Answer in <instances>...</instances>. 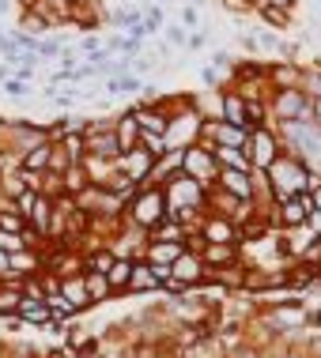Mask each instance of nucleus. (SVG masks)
Returning <instances> with one entry per match:
<instances>
[{
  "label": "nucleus",
  "instance_id": "obj_1",
  "mask_svg": "<svg viewBox=\"0 0 321 358\" xmlns=\"http://www.w3.org/2000/svg\"><path fill=\"white\" fill-rule=\"evenodd\" d=\"M265 181H268V192H272V200H287V196H295V192H306L310 185H317L321 178H314L310 173L306 162H299L295 155H287V151H280L276 159H272V166L265 170Z\"/></svg>",
  "mask_w": 321,
  "mask_h": 358
},
{
  "label": "nucleus",
  "instance_id": "obj_2",
  "mask_svg": "<svg viewBox=\"0 0 321 358\" xmlns=\"http://www.w3.org/2000/svg\"><path fill=\"white\" fill-rule=\"evenodd\" d=\"M121 215H125V222H129L132 230H140V234H148L151 227H159V222L167 219V196H163V185L140 181L136 192L125 200Z\"/></svg>",
  "mask_w": 321,
  "mask_h": 358
},
{
  "label": "nucleus",
  "instance_id": "obj_3",
  "mask_svg": "<svg viewBox=\"0 0 321 358\" xmlns=\"http://www.w3.org/2000/svg\"><path fill=\"white\" fill-rule=\"evenodd\" d=\"M268 113L272 121H310V94L303 87H268Z\"/></svg>",
  "mask_w": 321,
  "mask_h": 358
},
{
  "label": "nucleus",
  "instance_id": "obj_4",
  "mask_svg": "<svg viewBox=\"0 0 321 358\" xmlns=\"http://www.w3.org/2000/svg\"><path fill=\"white\" fill-rule=\"evenodd\" d=\"M182 173H189L193 181H200V189H212V185H216V173H219L216 151L204 148V143H189V148H182Z\"/></svg>",
  "mask_w": 321,
  "mask_h": 358
},
{
  "label": "nucleus",
  "instance_id": "obj_5",
  "mask_svg": "<svg viewBox=\"0 0 321 358\" xmlns=\"http://www.w3.org/2000/svg\"><path fill=\"white\" fill-rule=\"evenodd\" d=\"M306 321H310V309L303 302H276L261 313V324L268 332H299V328H306Z\"/></svg>",
  "mask_w": 321,
  "mask_h": 358
},
{
  "label": "nucleus",
  "instance_id": "obj_6",
  "mask_svg": "<svg viewBox=\"0 0 321 358\" xmlns=\"http://www.w3.org/2000/svg\"><path fill=\"white\" fill-rule=\"evenodd\" d=\"M246 155H250V166H254V170H268V166H272V159L280 155L276 129H272V124H257V129H250Z\"/></svg>",
  "mask_w": 321,
  "mask_h": 358
},
{
  "label": "nucleus",
  "instance_id": "obj_7",
  "mask_svg": "<svg viewBox=\"0 0 321 358\" xmlns=\"http://www.w3.org/2000/svg\"><path fill=\"white\" fill-rule=\"evenodd\" d=\"M306 215H310V196L306 192H295V196L280 200V204L272 208V227L276 230H303Z\"/></svg>",
  "mask_w": 321,
  "mask_h": 358
},
{
  "label": "nucleus",
  "instance_id": "obj_8",
  "mask_svg": "<svg viewBox=\"0 0 321 358\" xmlns=\"http://www.w3.org/2000/svg\"><path fill=\"white\" fill-rule=\"evenodd\" d=\"M204 272H208V268H204L200 253H193V249H186V253L170 264V279H174V283H182L186 290H200L204 287Z\"/></svg>",
  "mask_w": 321,
  "mask_h": 358
},
{
  "label": "nucleus",
  "instance_id": "obj_9",
  "mask_svg": "<svg viewBox=\"0 0 321 358\" xmlns=\"http://www.w3.org/2000/svg\"><path fill=\"white\" fill-rule=\"evenodd\" d=\"M151 166H155V159L144 148H129V151H121L118 159H114V170H121L125 178L136 181V185H140V181H148Z\"/></svg>",
  "mask_w": 321,
  "mask_h": 358
},
{
  "label": "nucleus",
  "instance_id": "obj_10",
  "mask_svg": "<svg viewBox=\"0 0 321 358\" xmlns=\"http://www.w3.org/2000/svg\"><path fill=\"white\" fill-rule=\"evenodd\" d=\"M167 279L159 275V268L148 264V260H136L132 257V279H129V294H151V290H163Z\"/></svg>",
  "mask_w": 321,
  "mask_h": 358
},
{
  "label": "nucleus",
  "instance_id": "obj_11",
  "mask_svg": "<svg viewBox=\"0 0 321 358\" xmlns=\"http://www.w3.org/2000/svg\"><path fill=\"white\" fill-rule=\"evenodd\" d=\"M200 260H204V268L238 264V260H242V245H235V241H204V245H200Z\"/></svg>",
  "mask_w": 321,
  "mask_h": 358
},
{
  "label": "nucleus",
  "instance_id": "obj_12",
  "mask_svg": "<svg viewBox=\"0 0 321 358\" xmlns=\"http://www.w3.org/2000/svg\"><path fill=\"white\" fill-rule=\"evenodd\" d=\"M216 185L223 192H231V196L238 200H254V178H250V170H231V166H219L216 173Z\"/></svg>",
  "mask_w": 321,
  "mask_h": 358
},
{
  "label": "nucleus",
  "instance_id": "obj_13",
  "mask_svg": "<svg viewBox=\"0 0 321 358\" xmlns=\"http://www.w3.org/2000/svg\"><path fill=\"white\" fill-rule=\"evenodd\" d=\"M57 294H61L64 302L76 309V313H87V309H95V302H91V298H87V283H83V272H80V275H64L61 283H57Z\"/></svg>",
  "mask_w": 321,
  "mask_h": 358
},
{
  "label": "nucleus",
  "instance_id": "obj_14",
  "mask_svg": "<svg viewBox=\"0 0 321 358\" xmlns=\"http://www.w3.org/2000/svg\"><path fill=\"white\" fill-rule=\"evenodd\" d=\"M197 234L204 241H235V245H238V227L231 219H223V215H200Z\"/></svg>",
  "mask_w": 321,
  "mask_h": 358
},
{
  "label": "nucleus",
  "instance_id": "obj_15",
  "mask_svg": "<svg viewBox=\"0 0 321 358\" xmlns=\"http://www.w3.org/2000/svg\"><path fill=\"white\" fill-rule=\"evenodd\" d=\"M53 196H46V192H38V196H34V204L31 208H27V222H31V227L38 230V234H42V238H50V227H53Z\"/></svg>",
  "mask_w": 321,
  "mask_h": 358
},
{
  "label": "nucleus",
  "instance_id": "obj_16",
  "mask_svg": "<svg viewBox=\"0 0 321 358\" xmlns=\"http://www.w3.org/2000/svg\"><path fill=\"white\" fill-rule=\"evenodd\" d=\"M129 279H132V257H114L110 268H106V283H110V294H114V298L129 294Z\"/></svg>",
  "mask_w": 321,
  "mask_h": 358
},
{
  "label": "nucleus",
  "instance_id": "obj_17",
  "mask_svg": "<svg viewBox=\"0 0 321 358\" xmlns=\"http://www.w3.org/2000/svg\"><path fill=\"white\" fill-rule=\"evenodd\" d=\"M50 151H53V140H42V143H31L27 151H19V170H34L42 173L46 166H50Z\"/></svg>",
  "mask_w": 321,
  "mask_h": 358
},
{
  "label": "nucleus",
  "instance_id": "obj_18",
  "mask_svg": "<svg viewBox=\"0 0 321 358\" xmlns=\"http://www.w3.org/2000/svg\"><path fill=\"white\" fill-rule=\"evenodd\" d=\"M219 121H231V124H242V129H246V99H242V94H235V91H223Z\"/></svg>",
  "mask_w": 321,
  "mask_h": 358
},
{
  "label": "nucleus",
  "instance_id": "obj_19",
  "mask_svg": "<svg viewBox=\"0 0 321 358\" xmlns=\"http://www.w3.org/2000/svg\"><path fill=\"white\" fill-rule=\"evenodd\" d=\"M61 185L68 196H80V192L91 185V178H87V170H83V162H72L68 170H61Z\"/></svg>",
  "mask_w": 321,
  "mask_h": 358
},
{
  "label": "nucleus",
  "instance_id": "obj_20",
  "mask_svg": "<svg viewBox=\"0 0 321 358\" xmlns=\"http://www.w3.org/2000/svg\"><path fill=\"white\" fill-rule=\"evenodd\" d=\"M114 132H118V143H121V151L136 148V136H140V124H136L132 110H129V113H121V117L114 121Z\"/></svg>",
  "mask_w": 321,
  "mask_h": 358
},
{
  "label": "nucleus",
  "instance_id": "obj_21",
  "mask_svg": "<svg viewBox=\"0 0 321 358\" xmlns=\"http://www.w3.org/2000/svg\"><path fill=\"white\" fill-rule=\"evenodd\" d=\"M83 283H87V298H91L95 306L99 302H110V283H106V272H83Z\"/></svg>",
  "mask_w": 321,
  "mask_h": 358
},
{
  "label": "nucleus",
  "instance_id": "obj_22",
  "mask_svg": "<svg viewBox=\"0 0 321 358\" xmlns=\"http://www.w3.org/2000/svg\"><path fill=\"white\" fill-rule=\"evenodd\" d=\"M212 151H216V162H219V166H231V170H254V166H250L246 148H212Z\"/></svg>",
  "mask_w": 321,
  "mask_h": 358
},
{
  "label": "nucleus",
  "instance_id": "obj_23",
  "mask_svg": "<svg viewBox=\"0 0 321 358\" xmlns=\"http://www.w3.org/2000/svg\"><path fill=\"white\" fill-rule=\"evenodd\" d=\"M140 80H136V76H110V80H106V91H110V99H121V94H136L140 91Z\"/></svg>",
  "mask_w": 321,
  "mask_h": 358
},
{
  "label": "nucleus",
  "instance_id": "obj_24",
  "mask_svg": "<svg viewBox=\"0 0 321 358\" xmlns=\"http://www.w3.org/2000/svg\"><path fill=\"white\" fill-rule=\"evenodd\" d=\"M0 192H4L8 200H15L19 192H27V181H23V170H8V173H0Z\"/></svg>",
  "mask_w": 321,
  "mask_h": 358
},
{
  "label": "nucleus",
  "instance_id": "obj_25",
  "mask_svg": "<svg viewBox=\"0 0 321 358\" xmlns=\"http://www.w3.org/2000/svg\"><path fill=\"white\" fill-rule=\"evenodd\" d=\"M136 148H144L151 159H163V155L170 151L167 148V136H155V132H140V136H136Z\"/></svg>",
  "mask_w": 321,
  "mask_h": 358
},
{
  "label": "nucleus",
  "instance_id": "obj_26",
  "mask_svg": "<svg viewBox=\"0 0 321 358\" xmlns=\"http://www.w3.org/2000/svg\"><path fill=\"white\" fill-rule=\"evenodd\" d=\"M19 31L23 34H31V38H38V34H46L50 31V23H46L38 12H23V19H19Z\"/></svg>",
  "mask_w": 321,
  "mask_h": 358
},
{
  "label": "nucleus",
  "instance_id": "obj_27",
  "mask_svg": "<svg viewBox=\"0 0 321 358\" xmlns=\"http://www.w3.org/2000/svg\"><path fill=\"white\" fill-rule=\"evenodd\" d=\"M257 12L265 15V19H268L272 27H287V23H291V8H276V4H261Z\"/></svg>",
  "mask_w": 321,
  "mask_h": 358
},
{
  "label": "nucleus",
  "instance_id": "obj_28",
  "mask_svg": "<svg viewBox=\"0 0 321 358\" xmlns=\"http://www.w3.org/2000/svg\"><path fill=\"white\" fill-rule=\"evenodd\" d=\"M0 91H4L8 99H27V94H31V83H27V80H15V76H8V80H0Z\"/></svg>",
  "mask_w": 321,
  "mask_h": 358
},
{
  "label": "nucleus",
  "instance_id": "obj_29",
  "mask_svg": "<svg viewBox=\"0 0 321 358\" xmlns=\"http://www.w3.org/2000/svg\"><path fill=\"white\" fill-rule=\"evenodd\" d=\"M23 227H27V219L19 215L15 208H4V211H0V230H15V234H19Z\"/></svg>",
  "mask_w": 321,
  "mask_h": 358
},
{
  "label": "nucleus",
  "instance_id": "obj_30",
  "mask_svg": "<svg viewBox=\"0 0 321 358\" xmlns=\"http://www.w3.org/2000/svg\"><path fill=\"white\" fill-rule=\"evenodd\" d=\"M182 27H186V31H189V27H193V31L200 27V8H197V4H186V8H182Z\"/></svg>",
  "mask_w": 321,
  "mask_h": 358
},
{
  "label": "nucleus",
  "instance_id": "obj_31",
  "mask_svg": "<svg viewBox=\"0 0 321 358\" xmlns=\"http://www.w3.org/2000/svg\"><path fill=\"white\" fill-rule=\"evenodd\" d=\"M163 23V8H148V15H144V27H148V34H155V27Z\"/></svg>",
  "mask_w": 321,
  "mask_h": 358
},
{
  "label": "nucleus",
  "instance_id": "obj_32",
  "mask_svg": "<svg viewBox=\"0 0 321 358\" xmlns=\"http://www.w3.org/2000/svg\"><path fill=\"white\" fill-rule=\"evenodd\" d=\"M167 42H170V45H186V42H189L186 27H170V31H167Z\"/></svg>",
  "mask_w": 321,
  "mask_h": 358
},
{
  "label": "nucleus",
  "instance_id": "obj_33",
  "mask_svg": "<svg viewBox=\"0 0 321 358\" xmlns=\"http://www.w3.org/2000/svg\"><path fill=\"white\" fill-rule=\"evenodd\" d=\"M306 230L314 238H321V211H310V215H306Z\"/></svg>",
  "mask_w": 321,
  "mask_h": 358
},
{
  "label": "nucleus",
  "instance_id": "obj_34",
  "mask_svg": "<svg viewBox=\"0 0 321 358\" xmlns=\"http://www.w3.org/2000/svg\"><path fill=\"white\" fill-rule=\"evenodd\" d=\"M306 196H310V211H321V181L306 189Z\"/></svg>",
  "mask_w": 321,
  "mask_h": 358
},
{
  "label": "nucleus",
  "instance_id": "obj_35",
  "mask_svg": "<svg viewBox=\"0 0 321 358\" xmlns=\"http://www.w3.org/2000/svg\"><path fill=\"white\" fill-rule=\"evenodd\" d=\"M204 45H208V34H204V31H200V34H189V42H186V50L193 53V50H204Z\"/></svg>",
  "mask_w": 321,
  "mask_h": 358
},
{
  "label": "nucleus",
  "instance_id": "obj_36",
  "mask_svg": "<svg viewBox=\"0 0 321 358\" xmlns=\"http://www.w3.org/2000/svg\"><path fill=\"white\" fill-rule=\"evenodd\" d=\"M0 279H12V272H8V253H0Z\"/></svg>",
  "mask_w": 321,
  "mask_h": 358
},
{
  "label": "nucleus",
  "instance_id": "obj_37",
  "mask_svg": "<svg viewBox=\"0 0 321 358\" xmlns=\"http://www.w3.org/2000/svg\"><path fill=\"white\" fill-rule=\"evenodd\" d=\"M8 76H12V64H8V61H0V80H8Z\"/></svg>",
  "mask_w": 321,
  "mask_h": 358
},
{
  "label": "nucleus",
  "instance_id": "obj_38",
  "mask_svg": "<svg viewBox=\"0 0 321 358\" xmlns=\"http://www.w3.org/2000/svg\"><path fill=\"white\" fill-rule=\"evenodd\" d=\"M68 4H95V0H68Z\"/></svg>",
  "mask_w": 321,
  "mask_h": 358
},
{
  "label": "nucleus",
  "instance_id": "obj_39",
  "mask_svg": "<svg viewBox=\"0 0 321 358\" xmlns=\"http://www.w3.org/2000/svg\"><path fill=\"white\" fill-rule=\"evenodd\" d=\"M4 42H8V34H4V31H0V45H4Z\"/></svg>",
  "mask_w": 321,
  "mask_h": 358
}]
</instances>
